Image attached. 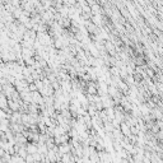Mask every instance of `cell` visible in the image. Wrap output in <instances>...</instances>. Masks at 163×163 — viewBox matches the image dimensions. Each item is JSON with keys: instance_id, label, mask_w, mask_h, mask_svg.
Wrapping results in <instances>:
<instances>
[{"instance_id": "1", "label": "cell", "mask_w": 163, "mask_h": 163, "mask_svg": "<svg viewBox=\"0 0 163 163\" xmlns=\"http://www.w3.org/2000/svg\"><path fill=\"white\" fill-rule=\"evenodd\" d=\"M120 129H121V131H122V136H131V128H130V125L128 124V122H121L120 124Z\"/></svg>"}, {"instance_id": "2", "label": "cell", "mask_w": 163, "mask_h": 163, "mask_svg": "<svg viewBox=\"0 0 163 163\" xmlns=\"http://www.w3.org/2000/svg\"><path fill=\"white\" fill-rule=\"evenodd\" d=\"M147 71H148V75H149V76H152V78L154 76V71H153L152 69H147Z\"/></svg>"}]
</instances>
